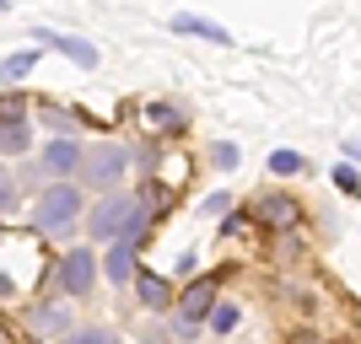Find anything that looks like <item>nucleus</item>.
<instances>
[{
  "instance_id": "4be33fe9",
  "label": "nucleus",
  "mask_w": 361,
  "mask_h": 344,
  "mask_svg": "<svg viewBox=\"0 0 361 344\" xmlns=\"http://www.w3.org/2000/svg\"><path fill=\"white\" fill-rule=\"evenodd\" d=\"M345 156H350V162H361V140H345Z\"/></svg>"
},
{
  "instance_id": "9d476101",
  "label": "nucleus",
  "mask_w": 361,
  "mask_h": 344,
  "mask_svg": "<svg viewBox=\"0 0 361 344\" xmlns=\"http://www.w3.org/2000/svg\"><path fill=\"white\" fill-rule=\"evenodd\" d=\"M130 274H135V248L130 242H108V280L124 285Z\"/></svg>"
},
{
  "instance_id": "6ab92c4d",
  "label": "nucleus",
  "mask_w": 361,
  "mask_h": 344,
  "mask_svg": "<svg viewBox=\"0 0 361 344\" xmlns=\"http://www.w3.org/2000/svg\"><path fill=\"white\" fill-rule=\"evenodd\" d=\"M65 344H119V333H108V329H87V333H75V339Z\"/></svg>"
},
{
  "instance_id": "2eb2a0df",
  "label": "nucleus",
  "mask_w": 361,
  "mask_h": 344,
  "mask_svg": "<svg viewBox=\"0 0 361 344\" xmlns=\"http://www.w3.org/2000/svg\"><path fill=\"white\" fill-rule=\"evenodd\" d=\"M270 172H275V178H297V172H307V162H302L297 151H275V156H270Z\"/></svg>"
},
{
  "instance_id": "423d86ee",
  "label": "nucleus",
  "mask_w": 361,
  "mask_h": 344,
  "mask_svg": "<svg viewBox=\"0 0 361 344\" xmlns=\"http://www.w3.org/2000/svg\"><path fill=\"white\" fill-rule=\"evenodd\" d=\"M32 38H38L44 49H60L65 60H75L81 70H92V65H97V49H92V44H81V38H71V32H49V27H32Z\"/></svg>"
},
{
  "instance_id": "f3484780",
  "label": "nucleus",
  "mask_w": 361,
  "mask_h": 344,
  "mask_svg": "<svg viewBox=\"0 0 361 344\" xmlns=\"http://www.w3.org/2000/svg\"><path fill=\"white\" fill-rule=\"evenodd\" d=\"M211 329L216 333H232V329H238V307H232V301H216V307H211Z\"/></svg>"
},
{
  "instance_id": "4468645a",
  "label": "nucleus",
  "mask_w": 361,
  "mask_h": 344,
  "mask_svg": "<svg viewBox=\"0 0 361 344\" xmlns=\"http://www.w3.org/2000/svg\"><path fill=\"white\" fill-rule=\"evenodd\" d=\"M27 146H32L27 119H22V124H0V151H11V156H16V151H27Z\"/></svg>"
},
{
  "instance_id": "a211bd4d",
  "label": "nucleus",
  "mask_w": 361,
  "mask_h": 344,
  "mask_svg": "<svg viewBox=\"0 0 361 344\" xmlns=\"http://www.w3.org/2000/svg\"><path fill=\"white\" fill-rule=\"evenodd\" d=\"M211 162L216 167H238V146H232V140H216V146H211Z\"/></svg>"
},
{
  "instance_id": "f8f14e48",
  "label": "nucleus",
  "mask_w": 361,
  "mask_h": 344,
  "mask_svg": "<svg viewBox=\"0 0 361 344\" xmlns=\"http://www.w3.org/2000/svg\"><path fill=\"white\" fill-rule=\"evenodd\" d=\"M167 301H173V296H167V280H162V274H140V307L162 312Z\"/></svg>"
},
{
  "instance_id": "1a4fd4ad",
  "label": "nucleus",
  "mask_w": 361,
  "mask_h": 344,
  "mask_svg": "<svg viewBox=\"0 0 361 344\" xmlns=\"http://www.w3.org/2000/svg\"><path fill=\"white\" fill-rule=\"evenodd\" d=\"M254 215L264 226H291V221H297V205H291V199H270V194H264V199H254Z\"/></svg>"
},
{
  "instance_id": "0eeeda50",
  "label": "nucleus",
  "mask_w": 361,
  "mask_h": 344,
  "mask_svg": "<svg viewBox=\"0 0 361 344\" xmlns=\"http://www.w3.org/2000/svg\"><path fill=\"white\" fill-rule=\"evenodd\" d=\"M211 307H216V274H211V280H200L195 291H189V296H183V323H189V329H195L200 317H211Z\"/></svg>"
},
{
  "instance_id": "20e7f679",
  "label": "nucleus",
  "mask_w": 361,
  "mask_h": 344,
  "mask_svg": "<svg viewBox=\"0 0 361 344\" xmlns=\"http://www.w3.org/2000/svg\"><path fill=\"white\" fill-rule=\"evenodd\" d=\"M92 285H97V253L92 248H71L60 258V291L65 296H87Z\"/></svg>"
},
{
  "instance_id": "aec40b11",
  "label": "nucleus",
  "mask_w": 361,
  "mask_h": 344,
  "mask_svg": "<svg viewBox=\"0 0 361 344\" xmlns=\"http://www.w3.org/2000/svg\"><path fill=\"white\" fill-rule=\"evenodd\" d=\"M11 205H16V183H11V172L0 167V215H6Z\"/></svg>"
},
{
  "instance_id": "7ed1b4c3",
  "label": "nucleus",
  "mask_w": 361,
  "mask_h": 344,
  "mask_svg": "<svg viewBox=\"0 0 361 344\" xmlns=\"http://www.w3.org/2000/svg\"><path fill=\"white\" fill-rule=\"evenodd\" d=\"M124 167H130V151L124 146H92L87 156H81V172H87V183H97V189H114V183L124 178Z\"/></svg>"
},
{
  "instance_id": "9b49d317",
  "label": "nucleus",
  "mask_w": 361,
  "mask_h": 344,
  "mask_svg": "<svg viewBox=\"0 0 361 344\" xmlns=\"http://www.w3.org/2000/svg\"><path fill=\"white\" fill-rule=\"evenodd\" d=\"M178 32H195V38H211V44H232V32L216 27V22H200V16H173Z\"/></svg>"
},
{
  "instance_id": "ddd939ff",
  "label": "nucleus",
  "mask_w": 361,
  "mask_h": 344,
  "mask_svg": "<svg viewBox=\"0 0 361 344\" xmlns=\"http://www.w3.org/2000/svg\"><path fill=\"white\" fill-rule=\"evenodd\" d=\"M146 124H157V129H167V135H178V129H183V113H178V108H167V103H151L146 108Z\"/></svg>"
},
{
  "instance_id": "f257e3e1",
  "label": "nucleus",
  "mask_w": 361,
  "mask_h": 344,
  "mask_svg": "<svg viewBox=\"0 0 361 344\" xmlns=\"http://www.w3.org/2000/svg\"><path fill=\"white\" fill-rule=\"evenodd\" d=\"M75 221H81V194H75L71 183H49L44 194L32 199V226L49 231V237H65Z\"/></svg>"
},
{
  "instance_id": "5701e85b",
  "label": "nucleus",
  "mask_w": 361,
  "mask_h": 344,
  "mask_svg": "<svg viewBox=\"0 0 361 344\" xmlns=\"http://www.w3.org/2000/svg\"><path fill=\"white\" fill-rule=\"evenodd\" d=\"M11 291H16V285H11V274H0V301L11 296Z\"/></svg>"
},
{
  "instance_id": "dca6fc26",
  "label": "nucleus",
  "mask_w": 361,
  "mask_h": 344,
  "mask_svg": "<svg viewBox=\"0 0 361 344\" xmlns=\"http://www.w3.org/2000/svg\"><path fill=\"white\" fill-rule=\"evenodd\" d=\"M32 323H38V329H49V333H65V329H71V312H65V307H38V312H32Z\"/></svg>"
},
{
  "instance_id": "39448f33",
  "label": "nucleus",
  "mask_w": 361,
  "mask_h": 344,
  "mask_svg": "<svg viewBox=\"0 0 361 344\" xmlns=\"http://www.w3.org/2000/svg\"><path fill=\"white\" fill-rule=\"evenodd\" d=\"M81 156H87V151L75 146V140H49V146H44V162H38V167H44V178L65 183L75 167H81Z\"/></svg>"
},
{
  "instance_id": "412c9836",
  "label": "nucleus",
  "mask_w": 361,
  "mask_h": 344,
  "mask_svg": "<svg viewBox=\"0 0 361 344\" xmlns=\"http://www.w3.org/2000/svg\"><path fill=\"white\" fill-rule=\"evenodd\" d=\"M334 183H340L345 194H361V178H356V167H334Z\"/></svg>"
},
{
  "instance_id": "6e6552de",
  "label": "nucleus",
  "mask_w": 361,
  "mask_h": 344,
  "mask_svg": "<svg viewBox=\"0 0 361 344\" xmlns=\"http://www.w3.org/2000/svg\"><path fill=\"white\" fill-rule=\"evenodd\" d=\"M32 65H38V49H16V54H6V60H0V87L11 91L22 75H32Z\"/></svg>"
},
{
  "instance_id": "f03ea898",
  "label": "nucleus",
  "mask_w": 361,
  "mask_h": 344,
  "mask_svg": "<svg viewBox=\"0 0 361 344\" xmlns=\"http://www.w3.org/2000/svg\"><path fill=\"white\" fill-rule=\"evenodd\" d=\"M140 215V205L130 194H103L97 205L87 210V231L97 242H124V231H130V221Z\"/></svg>"
}]
</instances>
